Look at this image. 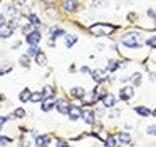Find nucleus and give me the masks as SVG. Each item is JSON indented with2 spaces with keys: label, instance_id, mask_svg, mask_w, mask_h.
<instances>
[{
  "label": "nucleus",
  "instance_id": "nucleus-29",
  "mask_svg": "<svg viewBox=\"0 0 156 147\" xmlns=\"http://www.w3.org/2000/svg\"><path fill=\"white\" fill-rule=\"evenodd\" d=\"M146 45L151 47V49H156V37H153V39L146 40Z\"/></svg>",
  "mask_w": 156,
  "mask_h": 147
},
{
  "label": "nucleus",
  "instance_id": "nucleus-8",
  "mask_svg": "<svg viewBox=\"0 0 156 147\" xmlns=\"http://www.w3.org/2000/svg\"><path fill=\"white\" fill-rule=\"evenodd\" d=\"M77 5L79 3L76 2V0H64V2H62V9H64L66 12H74V10H77Z\"/></svg>",
  "mask_w": 156,
  "mask_h": 147
},
{
  "label": "nucleus",
  "instance_id": "nucleus-6",
  "mask_svg": "<svg viewBox=\"0 0 156 147\" xmlns=\"http://www.w3.org/2000/svg\"><path fill=\"white\" fill-rule=\"evenodd\" d=\"M116 102H118V99H116V95H112V94H106L104 99H102V104H104L106 109H111V107H114Z\"/></svg>",
  "mask_w": 156,
  "mask_h": 147
},
{
  "label": "nucleus",
  "instance_id": "nucleus-16",
  "mask_svg": "<svg viewBox=\"0 0 156 147\" xmlns=\"http://www.w3.org/2000/svg\"><path fill=\"white\" fill-rule=\"evenodd\" d=\"M45 97H44V92H34V94H30V102H34V104H37V102H42Z\"/></svg>",
  "mask_w": 156,
  "mask_h": 147
},
{
  "label": "nucleus",
  "instance_id": "nucleus-30",
  "mask_svg": "<svg viewBox=\"0 0 156 147\" xmlns=\"http://www.w3.org/2000/svg\"><path fill=\"white\" fill-rule=\"evenodd\" d=\"M106 145H118V140H116L114 137H108V140H106Z\"/></svg>",
  "mask_w": 156,
  "mask_h": 147
},
{
  "label": "nucleus",
  "instance_id": "nucleus-11",
  "mask_svg": "<svg viewBox=\"0 0 156 147\" xmlns=\"http://www.w3.org/2000/svg\"><path fill=\"white\" fill-rule=\"evenodd\" d=\"M54 107H55L54 99H44L42 100V110H44V112H49V110H52Z\"/></svg>",
  "mask_w": 156,
  "mask_h": 147
},
{
  "label": "nucleus",
  "instance_id": "nucleus-37",
  "mask_svg": "<svg viewBox=\"0 0 156 147\" xmlns=\"http://www.w3.org/2000/svg\"><path fill=\"white\" fill-rule=\"evenodd\" d=\"M153 115H154V117H156V109H154V110H153Z\"/></svg>",
  "mask_w": 156,
  "mask_h": 147
},
{
  "label": "nucleus",
  "instance_id": "nucleus-27",
  "mask_svg": "<svg viewBox=\"0 0 156 147\" xmlns=\"http://www.w3.org/2000/svg\"><path fill=\"white\" fill-rule=\"evenodd\" d=\"M7 144H12V139H10V137L0 135V145H7Z\"/></svg>",
  "mask_w": 156,
  "mask_h": 147
},
{
  "label": "nucleus",
  "instance_id": "nucleus-1",
  "mask_svg": "<svg viewBox=\"0 0 156 147\" xmlns=\"http://www.w3.org/2000/svg\"><path fill=\"white\" fill-rule=\"evenodd\" d=\"M114 30H116V27L109 25V23H94V25H91L89 32L96 37H101V35H111Z\"/></svg>",
  "mask_w": 156,
  "mask_h": 147
},
{
  "label": "nucleus",
  "instance_id": "nucleus-7",
  "mask_svg": "<svg viewBox=\"0 0 156 147\" xmlns=\"http://www.w3.org/2000/svg\"><path fill=\"white\" fill-rule=\"evenodd\" d=\"M14 33V27L12 25H0V39H9Z\"/></svg>",
  "mask_w": 156,
  "mask_h": 147
},
{
  "label": "nucleus",
  "instance_id": "nucleus-20",
  "mask_svg": "<svg viewBox=\"0 0 156 147\" xmlns=\"http://www.w3.org/2000/svg\"><path fill=\"white\" fill-rule=\"evenodd\" d=\"M119 142L122 144H131V135L128 132H121L119 134Z\"/></svg>",
  "mask_w": 156,
  "mask_h": 147
},
{
  "label": "nucleus",
  "instance_id": "nucleus-26",
  "mask_svg": "<svg viewBox=\"0 0 156 147\" xmlns=\"http://www.w3.org/2000/svg\"><path fill=\"white\" fill-rule=\"evenodd\" d=\"M37 53H39V49H37V47H35V45H30V49H29L27 55H29V57H35V55H37Z\"/></svg>",
  "mask_w": 156,
  "mask_h": 147
},
{
  "label": "nucleus",
  "instance_id": "nucleus-18",
  "mask_svg": "<svg viewBox=\"0 0 156 147\" xmlns=\"http://www.w3.org/2000/svg\"><path fill=\"white\" fill-rule=\"evenodd\" d=\"M35 62H37L39 65H42V67H44L45 63H47V59H45V55L41 52V50H39V53L35 55Z\"/></svg>",
  "mask_w": 156,
  "mask_h": 147
},
{
  "label": "nucleus",
  "instance_id": "nucleus-25",
  "mask_svg": "<svg viewBox=\"0 0 156 147\" xmlns=\"http://www.w3.org/2000/svg\"><path fill=\"white\" fill-rule=\"evenodd\" d=\"M131 80H133V84H134V85H139V84H141V74H133L131 75Z\"/></svg>",
  "mask_w": 156,
  "mask_h": 147
},
{
  "label": "nucleus",
  "instance_id": "nucleus-2",
  "mask_svg": "<svg viewBox=\"0 0 156 147\" xmlns=\"http://www.w3.org/2000/svg\"><path fill=\"white\" fill-rule=\"evenodd\" d=\"M121 43L124 47H129V49H138L141 47V42H139V33L136 32H128L121 37Z\"/></svg>",
  "mask_w": 156,
  "mask_h": 147
},
{
  "label": "nucleus",
  "instance_id": "nucleus-33",
  "mask_svg": "<svg viewBox=\"0 0 156 147\" xmlns=\"http://www.w3.org/2000/svg\"><path fill=\"white\" fill-rule=\"evenodd\" d=\"M81 72H82V74H91V69H89L87 65H82V67H81Z\"/></svg>",
  "mask_w": 156,
  "mask_h": 147
},
{
  "label": "nucleus",
  "instance_id": "nucleus-28",
  "mask_svg": "<svg viewBox=\"0 0 156 147\" xmlns=\"http://www.w3.org/2000/svg\"><path fill=\"white\" fill-rule=\"evenodd\" d=\"M146 134H148V135H156V127L154 125L146 127Z\"/></svg>",
  "mask_w": 156,
  "mask_h": 147
},
{
  "label": "nucleus",
  "instance_id": "nucleus-10",
  "mask_svg": "<svg viewBox=\"0 0 156 147\" xmlns=\"http://www.w3.org/2000/svg\"><path fill=\"white\" fill-rule=\"evenodd\" d=\"M55 107L59 109V112L61 114H67V109H69V104L66 99H59L57 102H55Z\"/></svg>",
  "mask_w": 156,
  "mask_h": 147
},
{
  "label": "nucleus",
  "instance_id": "nucleus-15",
  "mask_svg": "<svg viewBox=\"0 0 156 147\" xmlns=\"http://www.w3.org/2000/svg\"><path fill=\"white\" fill-rule=\"evenodd\" d=\"M134 112L138 114V115H141V117H148V115H151V110H149V109H146V107H143V105L136 107V109H134Z\"/></svg>",
  "mask_w": 156,
  "mask_h": 147
},
{
  "label": "nucleus",
  "instance_id": "nucleus-32",
  "mask_svg": "<svg viewBox=\"0 0 156 147\" xmlns=\"http://www.w3.org/2000/svg\"><path fill=\"white\" fill-rule=\"evenodd\" d=\"M15 117H24L25 115V110H22V109H17L15 110V114H14Z\"/></svg>",
  "mask_w": 156,
  "mask_h": 147
},
{
  "label": "nucleus",
  "instance_id": "nucleus-13",
  "mask_svg": "<svg viewBox=\"0 0 156 147\" xmlns=\"http://www.w3.org/2000/svg\"><path fill=\"white\" fill-rule=\"evenodd\" d=\"M76 42H77V35H69V33H66V35H64V45L67 47V49H69V47H72Z\"/></svg>",
  "mask_w": 156,
  "mask_h": 147
},
{
  "label": "nucleus",
  "instance_id": "nucleus-22",
  "mask_svg": "<svg viewBox=\"0 0 156 147\" xmlns=\"http://www.w3.org/2000/svg\"><path fill=\"white\" fill-rule=\"evenodd\" d=\"M29 20H30L32 25H35V27L41 25V19H39V17L35 15V13H30V15H29Z\"/></svg>",
  "mask_w": 156,
  "mask_h": 147
},
{
  "label": "nucleus",
  "instance_id": "nucleus-31",
  "mask_svg": "<svg viewBox=\"0 0 156 147\" xmlns=\"http://www.w3.org/2000/svg\"><path fill=\"white\" fill-rule=\"evenodd\" d=\"M30 32H32V25H30V23H27V25L22 27V33H30Z\"/></svg>",
  "mask_w": 156,
  "mask_h": 147
},
{
  "label": "nucleus",
  "instance_id": "nucleus-34",
  "mask_svg": "<svg viewBox=\"0 0 156 147\" xmlns=\"http://www.w3.org/2000/svg\"><path fill=\"white\" fill-rule=\"evenodd\" d=\"M7 122V117H0V129L4 127V124Z\"/></svg>",
  "mask_w": 156,
  "mask_h": 147
},
{
  "label": "nucleus",
  "instance_id": "nucleus-3",
  "mask_svg": "<svg viewBox=\"0 0 156 147\" xmlns=\"http://www.w3.org/2000/svg\"><path fill=\"white\" fill-rule=\"evenodd\" d=\"M41 39H42V35H41V32L39 30H32L30 33H27V43L29 45H37L39 42H41Z\"/></svg>",
  "mask_w": 156,
  "mask_h": 147
},
{
  "label": "nucleus",
  "instance_id": "nucleus-17",
  "mask_svg": "<svg viewBox=\"0 0 156 147\" xmlns=\"http://www.w3.org/2000/svg\"><path fill=\"white\" fill-rule=\"evenodd\" d=\"M121 63L118 62V60H109V63H108V70L109 72H114V70H118V69H121Z\"/></svg>",
  "mask_w": 156,
  "mask_h": 147
},
{
  "label": "nucleus",
  "instance_id": "nucleus-35",
  "mask_svg": "<svg viewBox=\"0 0 156 147\" xmlns=\"http://www.w3.org/2000/svg\"><path fill=\"white\" fill-rule=\"evenodd\" d=\"M148 17H149V19H154V17H156V15H154V10L149 9V10H148Z\"/></svg>",
  "mask_w": 156,
  "mask_h": 147
},
{
  "label": "nucleus",
  "instance_id": "nucleus-24",
  "mask_svg": "<svg viewBox=\"0 0 156 147\" xmlns=\"http://www.w3.org/2000/svg\"><path fill=\"white\" fill-rule=\"evenodd\" d=\"M20 65H22V67H25V69H29V65H30L29 55H22V57H20Z\"/></svg>",
  "mask_w": 156,
  "mask_h": 147
},
{
  "label": "nucleus",
  "instance_id": "nucleus-5",
  "mask_svg": "<svg viewBox=\"0 0 156 147\" xmlns=\"http://www.w3.org/2000/svg\"><path fill=\"white\" fill-rule=\"evenodd\" d=\"M133 95H134V89H133V87H129V85L122 87V89L119 90V97H121L122 100H128V99H131Z\"/></svg>",
  "mask_w": 156,
  "mask_h": 147
},
{
  "label": "nucleus",
  "instance_id": "nucleus-12",
  "mask_svg": "<svg viewBox=\"0 0 156 147\" xmlns=\"http://www.w3.org/2000/svg\"><path fill=\"white\" fill-rule=\"evenodd\" d=\"M69 94H71V95L74 97V99H82L86 92H84V89H82V87H72Z\"/></svg>",
  "mask_w": 156,
  "mask_h": 147
},
{
  "label": "nucleus",
  "instance_id": "nucleus-21",
  "mask_svg": "<svg viewBox=\"0 0 156 147\" xmlns=\"http://www.w3.org/2000/svg\"><path fill=\"white\" fill-rule=\"evenodd\" d=\"M19 99L22 100V102H25V100H30V90L29 89H24L20 92V97H19Z\"/></svg>",
  "mask_w": 156,
  "mask_h": 147
},
{
  "label": "nucleus",
  "instance_id": "nucleus-36",
  "mask_svg": "<svg viewBox=\"0 0 156 147\" xmlns=\"http://www.w3.org/2000/svg\"><path fill=\"white\" fill-rule=\"evenodd\" d=\"M5 23V17H4V13H0V25H4Z\"/></svg>",
  "mask_w": 156,
  "mask_h": 147
},
{
  "label": "nucleus",
  "instance_id": "nucleus-14",
  "mask_svg": "<svg viewBox=\"0 0 156 147\" xmlns=\"http://www.w3.org/2000/svg\"><path fill=\"white\" fill-rule=\"evenodd\" d=\"M49 35L55 39V37H61V35L64 37V35H66V32H64L62 29H59V27H51V29H49Z\"/></svg>",
  "mask_w": 156,
  "mask_h": 147
},
{
  "label": "nucleus",
  "instance_id": "nucleus-19",
  "mask_svg": "<svg viewBox=\"0 0 156 147\" xmlns=\"http://www.w3.org/2000/svg\"><path fill=\"white\" fill-rule=\"evenodd\" d=\"M42 92H44V97H45V99H54V89H52L51 85H45Z\"/></svg>",
  "mask_w": 156,
  "mask_h": 147
},
{
  "label": "nucleus",
  "instance_id": "nucleus-9",
  "mask_svg": "<svg viewBox=\"0 0 156 147\" xmlns=\"http://www.w3.org/2000/svg\"><path fill=\"white\" fill-rule=\"evenodd\" d=\"M81 117L84 119L86 124H94V112L92 110H89V109L81 110Z\"/></svg>",
  "mask_w": 156,
  "mask_h": 147
},
{
  "label": "nucleus",
  "instance_id": "nucleus-23",
  "mask_svg": "<svg viewBox=\"0 0 156 147\" xmlns=\"http://www.w3.org/2000/svg\"><path fill=\"white\" fill-rule=\"evenodd\" d=\"M5 12H7L9 17H15V13H17V9H15V5H7Z\"/></svg>",
  "mask_w": 156,
  "mask_h": 147
},
{
  "label": "nucleus",
  "instance_id": "nucleus-4",
  "mask_svg": "<svg viewBox=\"0 0 156 147\" xmlns=\"http://www.w3.org/2000/svg\"><path fill=\"white\" fill-rule=\"evenodd\" d=\"M67 115H69V119L74 122V120H77L79 117H81V109H79L77 105H69V109H67Z\"/></svg>",
  "mask_w": 156,
  "mask_h": 147
}]
</instances>
